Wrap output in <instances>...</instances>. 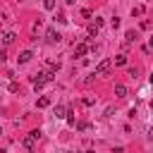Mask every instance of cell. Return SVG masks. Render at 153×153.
Returning a JSON list of instances; mask_svg holds the SVG:
<instances>
[{"mask_svg":"<svg viewBox=\"0 0 153 153\" xmlns=\"http://www.w3.org/2000/svg\"><path fill=\"white\" fill-rule=\"evenodd\" d=\"M14 38H17V33H14V31H7V33L2 36V43H5V45H12Z\"/></svg>","mask_w":153,"mask_h":153,"instance_id":"obj_5","label":"cell"},{"mask_svg":"<svg viewBox=\"0 0 153 153\" xmlns=\"http://www.w3.org/2000/svg\"><path fill=\"white\" fill-rule=\"evenodd\" d=\"M65 2H69V5H72V2H74V0H65Z\"/></svg>","mask_w":153,"mask_h":153,"instance_id":"obj_19","label":"cell"},{"mask_svg":"<svg viewBox=\"0 0 153 153\" xmlns=\"http://www.w3.org/2000/svg\"><path fill=\"white\" fill-rule=\"evenodd\" d=\"M65 112H67V110H65L62 105H57V108H55V117H65Z\"/></svg>","mask_w":153,"mask_h":153,"instance_id":"obj_10","label":"cell"},{"mask_svg":"<svg viewBox=\"0 0 153 153\" xmlns=\"http://www.w3.org/2000/svg\"><path fill=\"white\" fill-rule=\"evenodd\" d=\"M86 153H93V151H86Z\"/></svg>","mask_w":153,"mask_h":153,"instance_id":"obj_20","label":"cell"},{"mask_svg":"<svg viewBox=\"0 0 153 153\" xmlns=\"http://www.w3.org/2000/svg\"><path fill=\"white\" fill-rule=\"evenodd\" d=\"M110 67H112V60H100L98 65H96V72H93V76H105L108 72H110Z\"/></svg>","mask_w":153,"mask_h":153,"instance_id":"obj_2","label":"cell"},{"mask_svg":"<svg viewBox=\"0 0 153 153\" xmlns=\"http://www.w3.org/2000/svg\"><path fill=\"white\" fill-rule=\"evenodd\" d=\"M38 139H41V129H33V131H29V134L24 136V141H22V146H24L26 151H33V146L38 143Z\"/></svg>","mask_w":153,"mask_h":153,"instance_id":"obj_1","label":"cell"},{"mask_svg":"<svg viewBox=\"0 0 153 153\" xmlns=\"http://www.w3.org/2000/svg\"><path fill=\"white\" fill-rule=\"evenodd\" d=\"M0 134H2V129H0Z\"/></svg>","mask_w":153,"mask_h":153,"instance_id":"obj_21","label":"cell"},{"mask_svg":"<svg viewBox=\"0 0 153 153\" xmlns=\"http://www.w3.org/2000/svg\"><path fill=\"white\" fill-rule=\"evenodd\" d=\"M124 62H127V55H117L115 57V65H124Z\"/></svg>","mask_w":153,"mask_h":153,"instance_id":"obj_12","label":"cell"},{"mask_svg":"<svg viewBox=\"0 0 153 153\" xmlns=\"http://www.w3.org/2000/svg\"><path fill=\"white\" fill-rule=\"evenodd\" d=\"M124 38H127V43H134V41H136V31H131V29H129V31L124 33Z\"/></svg>","mask_w":153,"mask_h":153,"instance_id":"obj_8","label":"cell"},{"mask_svg":"<svg viewBox=\"0 0 153 153\" xmlns=\"http://www.w3.org/2000/svg\"><path fill=\"white\" fill-rule=\"evenodd\" d=\"M55 19H57V22H60V24H65V22H67V19H65V14H62V12H57V14H55Z\"/></svg>","mask_w":153,"mask_h":153,"instance_id":"obj_16","label":"cell"},{"mask_svg":"<svg viewBox=\"0 0 153 153\" xmlns=\"http://www.w3.org/2000/svg\"><path fill=\"white\" fill-rule=\"evenodd\" d=\"M10 91H12V93H17V91H19V84H17V81H12V84H10Z\"/></svg>","mask_w":153,"mask_h":153,"instance_id":"obj_17","label":"cell"},{"mask_svg":"<svg viewBox=\"0 0 153 153\" xmlns=\"http://www.w3.org/2000/svg\"><path fill=\"white\" fill-rule=\"evenodd\" d=\"M43 7L45 10H55V0H43Z\"/></svg>","mask_w":153,"mask_h":153,"instance_id":"obj_11","label":"cell"},{"mask_svg":"<svg viewBox=\"0 0 153 153\" xmlns=\"http://www.w3.org/2000/svg\"><path fill=\"white\" fill-rule=\"evenodd\" d=\"M96 33H98V26L91 24V26H88V36H96Z\"/></svg>","mask_w":153,"mask_h":153,"instance_id":"obj_15","label":"cell"},{"mask_svg":"<svg viewBox=\"0 0 153 153\" xmlns=\"http://www.w3.org/2000/svg\"><path fill=\"white\" fill-rule=\"evenodd\" d=\"M129 76H134V79H136V76H139V69H136V67H131V69H129Z\"/></svg>","mask_w":153,"mask_h":153,"instance_id":"obj_18","label":"cell"},{"mask_svg":"<svg viewBox=\"0 0 153 153\" xmlns=\"http://www.w3.org/2000/svg\"><path fill=\"white\" fill-rule=\"evenodd\" d=\"M45 38H48V43H57V41L62 38V36H60V33H57L55 29H48V31H45Z\"/></svg>","mask_w":153,"mask_h":153,"instance_id":"obj_3","label":"cell"},{"mask_svg":"<svg viewBox=\"0 0 153 153\" xmlns=\"http://www.w3.org/2000/svg\"><path fill=\"white\" fill-rule=\"evenodd\" d=\"M31 57H33V53H31V50H24V53L19 55V62H29Z\"/></svg>","mask_w":153,"mask_h":153,"instance_id":"obj_7","label":"cell"},{"mask_svg":"<svg viewBox=\"0 0 153 153\" xmlns=\"http://www.w3.org/2000/svg\"><path fill=\"white\" fill-rule=\"evenodd\" d=\"M131 14H136V17H139V14H143V7H141V5H136V7L131 10Z\"/></svg>","mask_w":153,"mask_h":153,"instance_id":"obj_13","label":"cell"},{"mask_svg":"<svg viewBox=\"0 0 153 153\" xmlns=\"http://www.w3.org/2000/svg\"><path fill=\"white\" fill-rule=\"evenodd\" d=\"M115 93H117V98H127V86L124 84H117L115 86Z\"/></svg>","mask_w":153,"mask_h":153,"instance_id":"obj_6","label":"cell"},{"mask_svg":"<svg viewBox=\"0 0 153 153\" xmlns=\"http://www.w3.org/2000/svg\"><path fill=\"white\" fill-rule=\"evenodd\" d=\"M110 26L117 29V26H120V17H112V19H110Z\"/></svg>","mask_w":153,"mask_h":153,"instance_id":"obj_14","label":"cell"},{"mask_svg":"<svg viewBox=\"0 0 153 153\" xmlns=\"http://www.w3.org/2000/svg\"><path fill=\"white\" fill-rule=\"evenodd\" d=\"M86 53H88V45H86V43H79V45L74 48V57H84Z\"/></svg>","mask_w":153,"mask_h":153,"instance_id":"obj_4","label":"cell"},{"mask_svg":"<svg viewBox=\"0 0 153 153\" xmlns=\"http://www.w3.org/2000/svg\"><path fill=\"white\" fill-rule=\"evenodd\" d=\"M48 105H50V98H48V96L38 98V108H48Z\"/></svg>","mask_w":153,"mask_h":153,"instance_id":"obj_9","label":"cell"}]
</instances>
